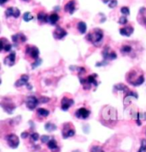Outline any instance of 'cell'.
Returning <instances> with one entry per match:
<instances>
[{"instance_id": "cell-30", "label": "cell", "mask_w": 146, "mask_h": 152, "mask_svg": "<svg viewBox=\"0 0 146 152\" xmlns=\"http://www.w3.org/2000/svg\"><path fill=\"white\" fill-rule=\"evenodd\" d=\"M45 129L47 132H52L56 131V129H57V126L53 122L48 121V122H46L45 125Z\"/></svg>"}, {"instance_id": "cell-26", "label": "cell", "mask_w": 146, "mask_h": 152, "mask_svg": "<svg viewBox=\"0 0 146 152\" xmlns=\"http://www.w3.org/2000/svg\"><path fill=\"white\" fill-rule=\"evenodd\" d=\"M120 32V34L121 36H124V37H130L132 36V34L134 32V28L132 27V25L130 24H127L126 26H123L122 28H120L119 30Z\"/></svg>"}, {"instance_id": "cell-29", "label": "cell", "mask_w": 146, "mask_h": 152, "mask_svg": "<svg viewBox=\"0 0 146 152\" xmlns=\"http://www.w3.org/2000/svg\"><path fill=\"white\" fill-rule=\"evenodd\" d=\"M76 28L78 30V32L80 34H85L87 31V26H86V23L83 21H80L77 22L76 24Z\"/></svg>"}, {"instance_id": "cell-17", "label": "cell", "mask_w": 146, "mask_h": 152, "mask_svg": "<svg viewBox=\"0 0 146 152\" xmlns=\"http://www.w3.org/2000/svg\"><path fill=\"white\" fill-rule=\"evenodd\" d=\"M113 91L114 93H121L123 95V97H125L126 94H128L131 90L129 89V87L127 86H126L125 84L123 83H118L115 84L113 86Z\"/></svg>"}, {"instance_id": "cell-43", "label": "cell", "mask_w": 146, "mask_h": 152, "mask_svg": "<svg viewBox=\"0 0 146 152\" xmlns=\"http://www.w3.org/2000/svg\"><path fill=\"white\" fill-rule=\"evenodd\" d=\"M22 2H25V3H28V2H30L31 0H21Z\"/></svg>"}, {"instance_id": "cell-10", "label": "cell", "mask_w": 146, "mask_h": 152, "mask_svg": "<svg viewBox=\"0 0 146 152\" xmlns=\"http://www.w3.org/2000/svg\"><path fill=\"white\" fill-rule=\"evenodd\" d=\"M29 79L30 77L28 75H21V77L15 81V86L17 89H21L22 87H25L27 91H32L33 89V86L29 82Z\"/></svg>"}, {"instance_id": "cell-25", "label": "cell", "mask_w": 146, "mask_h": 152, "mask_svg": "<svg viewBox=\"0 0 146 152\" xmlns=\"http://www.w3.org/2000/svg\"><path fill=\"white\" fill-rule=\"evenodd\" d=\"M137 21L141 26L146 28V7H141L139 9L137 15Z\"/></svg>"}, {"instance_id": "cell-20", "label": "cell", "mask_w": 146, "mask_h": 152, "mask_svg": "<svg viewBox=\"0 0 146 152\" xmlns=\"http://www.w3.org/2000/svg\"><path fill=\"white\" fill-rule=\"evenodd\" d=\"M74 104V100L69 96H64L61 99V110L63 111H68Z\"/></svg>"}, {"instance_id": "cell-22", "label": "cell", "mask_w": 146, "mask_h": 152, "mask_svg": "<svg viewBox=\"0 0 146 152\" xmlns=\"http://www.w3.org/2000/svg\"><path fill=\"white\" fill-rule=\"evenodd\" d=\"M77 8H78V4H77L76 0H69L64 5L63 10H64V11L66 13H69V15H73L77 10Z\"/></svg>"}, {"instance_id": "cell-13", "label": "cell", "mask_w": 146, "mask_h": 152, "mask_svg": "<svg viewBox=\"0 0 146 152\" xmlns=\"http://www.w3.org/2000/svg\"><path fill=\"white\" fill-rule=\"evenodd\" d=\"M5 141L8 146L11 149H16L20 145L19 137L15 133H9L5 136Z\"/></svg>"}, {"instance_id": "cell-7", "label": "cell", "mask_w": 146, "mask_h": 152, "mask_svg": "<svg viewBox=\"0 0 146 152\" xmlns=\"http://www.w3.org/2000/svg\"><path fill=\"white\" fill-rule=\"evenodd\" d=\"M102 56H103V62L101 63H97L96 64L97 66H105L110 62H112L117 58L116 52L109 45H106L104 47L102 51Z\"/></svg>"}, {"instance_id": "cell-35", "label": "cell", "mask_w": 146, "mask_h": 152, "mask_svg": "<svg viewBox=\"0 0 146 152\" xmlns=\"http://www.w3.org/2000/svg\"><path fill=\"white\" fill-rule=\"evenodd\" d=\"M120 13H121L122 15L128 16L130 15V9L127 6H123V7L120 8Z\"/></svg>"}, {"instance_id": "cell-19", "label": "cell", "mask_w": 146, "mask_h": 152, "mask_svg": "<svg viewBox=\"0 0 146 152\" xmlns=\"http://www.w3.org/2000/svg\"><path fill=\"white\" fill-rule=\"evenodd\" d=\"M52 35L56 40H62L68 35V32L61 26H56V28L53 30Z\"/></svg>"}, {"instance_id": "cell-14", "label": "cell", "mask_w": 146, "mask_h": 152, "mask_svg": "<svg viewBox=\"0 0 146 152\" xmlns=\"http://www.w3.org/2000/svg\"><path fill=\"white\" fill-rule=\"evenodd\" d=\"M91 112L90 109L83 106V107L77 109L74 115V117H76L79 120H87L91 116Z\"/></svg>"}, {"instance_id": "cell-33", "label": "cell", "mask_w": 146, "mask_h": 152, "mask_svg": "<svg viewBox=\"0 0 146 152\" xmlns=\"http://www.w3.org/2000/svg\"><path fill=\"white\" fill-rule=\"evenodd\" d=\"M137 152H146V139L142 138L140 140V147Z\"/></svg>"}, {"instance_id": "cell-44", "label": "cell", "mask_w": 146, "mask_h": 152, "mask_svg": "<svg viewBox=\"0 0 146 152\" xmlns=\"http://www.w3.org/2000/svg\"><path fill=\"white\" fill-rule=\"evenodd\" d=\"M145 136H146V126H145Z\"/></svg>"}, {"instance_id": "cell-36", "label": "cell", "mask_w": 146, "mask_h": 152, "mask_svg": "<svg viewBox=\"0 0 146 152\" xmlns=\"http://www.w3.org/2000/svg\"><path fill=\"white\" fill-rule=\"evenodd\" d=\"M90 152H105V151L103 150V148H102L101 146H99V145H93V146H91V148Z\"/></svg>"}, {"instance_id": "cell-27", "label": "cell", "mask_w": 146, "mask_h": 152, "mask_svg": "<svg viewBox=\"0 0 146 152\" xmlns=\"http://www.w3.org/2000/svg\"><path fill=\"white\" fill-rule=\"evenodd\" d=\"M48 17L49 14L46 13L45 10H39L37 13V20L39 25H44L48 23Z\"/></svg>"}, {"instance_id": "cell-38", "label": "cell", "mask_w": 146, "mask_h": 152, "mask_svg": "<svg viewBox=\"0 0 146 152\" xmlns=\"http://www.w3.org/2000/svg\"><path fill=\"white\" fill-rule=\"evenodd\" d=\"M117 4H118V1H117V0H111L110 3L108 5H109V8L114 9V8H115L117 6Z\"/></svg>"}, {"instance_id": "cell-37", "label": "cell", "mask_w": 146, "mask_h": 152, "mask_svg": "<svg viewBox=\"0 0 146 152\" xmlns=\"http://www.w3.org/2000/svg\"><path fill=\"white\" fill-rule=\"evenodd\" d=\"M50 138V136H48V135H42L40 137V141H41L42 144H47L49 142Z\"/></svg>"}, {"instance_id": "cell-5", "label": "cell", "mask_w": 146, "mask_h": 152, "mask_svg": "<svg viewBox=\"0 0 146 152\" xmlns=\"http://www.w3.org/2000/svg\"><path fill=\"white\" fill-rule=\"evenodd\" d=\"M23 53H24V58L28 62H30L32 65H34V63L40 60L39 59V50L36 45H26L24 46Z\"/></svg>"}, {"instance_id": "cell-39", "label": "cell", "mask_w": 146, "mask_h": 152, "mask_svg": "<svg viewBox=\"0 0 146 152\" xmlns=\"http://www.w3.org/2000/svg\"><path fill=\"white\" fill-rule=\"evenodd\" d=\"M21 138H23V139H26V138H28L30 137V134H29V132H28V131H25L21 133Z\"/></svg>"}, {"instance_id": "cell-11", "label": "cell", "mask_w": 146, "mask_h": 152, "mask_svg": "<svg viewBox=\"0 0 146 152\" xmlns=\"http://www.w3.org/2000/svg\"><path fill=\"white\" fill-rule=\"evenodd\" d=\"M39 99L36 97L35 95H29L26 97L25 99V104H26V107L28 108V110L31 111L36 110L38 108V105L39 104Z\"/></svg>"}, {"instance_id": "cell-1", "label": "cell", "mask_w": 146, "mask_h": 152, "mask_svg": "<svg viewBox=\"0 0 146 152\" xmlns=\"http://www.w3.org/2000/svg\"><path fill=\"white\" fill-rule=\"evenodd\" d=\"M99 121L107 127L113 128L118 122V112L111 105H104L99 112Z\"/></svg>"}, {"instance_id": "cell-18", "label": "cell", "mask_w": 146, "mask_h": 152, "mask_svg": "<svg viewBox=\"0 0 146 152\" xmlns=\"http://www.w3.org/2000/svg\"><path fill=\"white\" fill-rule=\"evenodd\" d=\"M5 17L9 19L10 17L14 19H18L21 16V11L17 7H8L4 12Z\"/></svg>"}, {"instance_id": "cell-34", "label": "cell", "mask_w": 146, "mask_h": 152, "mask_svg": "<svg viewBox=\"0 0 146 152\" xmlns=\"http://www.w3.org/2000/svg\"><path fill=\"white\" fill-rule=\"evenodd\" d=\"M118 23L120 24V25H123V26L127 25V23H128L127 16H125V15H121V16L119 18Z\"/></svg>"}, {"instance_id": "cell-4", "label": "cell", "mask_w": 146, "mask_h": 152, "mask_svg": "<svg viewBox=\"0 0 146 152\" xmlns=\"http://www.w3.org/2000/svg\"><path fill=\"white\" fill-rule=\"evenodd\" d=\"M80 83L82 86L84 90L91 91V89L96 90L97 86H99L100 81L97 74L91 73V74H86L83 76L79 77Z\"/></svg>"}, {"instance_id": "cell-42", "label": "cell", "mask_w": 146, "mask_h": 152, "mask_svg": "<svg viewBox=\"0 0 146 152\" xmlns=\"http://www.w3.org/2000/svg\"><path fill=\"white\" fill-rule=\"evenodd\" d=\"M102 1H103V3L105 4H109L110 3V1H111V0H102Z\"/></svg>"}, {"instance_id": "cell-3", "label": "cell", "mask_w": 146, "mask_h": 152, "mask_svg": "<svg viewBox=\"0 0 146 152\" xmlns=\"http://www.w3.org/2000/svg\"><path fill=\"white\" fill-rule=\"evenodd\" d=\"M126 81L133 87L143 85L145 80V72L139 67H133L127 71L125 76Z\"/></svg>"}, {"instance_id": "cell-6", "label": "cell", "mask_w": 146, "mask_h": 152, "mask_svg": "<svg viewBox=\"0 0 146 152\" xmlns=\"http://www.w3.org/2000/svg\"><path fill=\"white\" fill-rule=\"evenodd\" d=\"M104 31L98 28L91 29L85 36V39L94 46H99L104 40Z\"/></svg>"}, {"instance_id": "cell-2", "label": "cell", "mask_w": 146, "mask_h": 152, "mask_svg": "<svg viewBox=\"0 0 146 152\" xmlns=\"http://www.w3.org/2000/svg\"><path fill=\"white\" fill-rule=\"evenodd\" d=\"M143 46L139 42H124L120 46V52L123 56H128L131 59L138 58L143 52Z\"/></svg>"}, {"instance_id": "cell-9", "label": "cell", "mask_w": 146, "mask_h": 152, "mask_svg": "<svg viewBox=\"0 0 146 152\" xmlns=\"http://www.w3.org/2000/svg\"><path fill=\"white\" fill-rule=\"evenodd\" d=\"M61 132H62V137L64 139L72 138L75 135L76 131L75 127L72 122H64L61 126Z\"/></svg>"}, {"instance_id": "cell-12", "label": "cell", "mask_w": 146, "mask_h": 152, "mask_svg": "<svg viewBox=\"0 0 146 152\" xmlns=\"http://www.w3.org/2000/svg\"><path fill=\"white\" fill-rule=\"evenodd\" d=\"M130 115L131 117L135 121L136 124L138 126H141L143 121H145L146 120V114L142 112V111H139L138 109H133L130 112Z\"/></svg>"}, {"instance_id": "cell-23", "label": "cell", "mask_w": 146, "mask_h": 152, "mask_svg": "<svg viewBox=\"0 0 146 152\" xmlns=\"http://www.w3.org/2000/svg\"><path fill=\"white\" fill-rule=\"evenodd\" d=\"M47 148L50 150V151L51 152H60L61 151V147L58 143V141L56 140L55 137H50L49 142L46 144Z\"/></svg>"}, {"instance_id": "cell-21", "label": "cell", "mask_w": 146, "mask_h": 152, "mask_svg": "<svg viewBox=\"0 0 146 152\" xmlns=\"http://www.w3.org/2000/svg\"><path fill=\"white\" fill-rule=\"evenodd\" d=\"M0 43H1V45H0V52L1 53H7L11 50L13 45L6 38L2 37L0 39Z\"/></svg>"}, {"instance_id": "cell-28", "label": "cell", "mask_w": 146, "mask_h": 152, "mask_svg": "<svg viewBox=\"0 0 146 152\" xmlns=\"http://www.w3.org/2000/svg\"><path fill=\"white\" fill-rule=\"evenodd\" d=\"M59 20H60V16L56 12H51V13L49 14L48 23L50 25L55 26V25H56V23L59 21Z\"/></svg>"}, {"instance_id": "cell-24", "label": "cell", "mask_w": 146, "mask_h": 152, "mask_svg": "<svg viewBox=\"0 0 146 152\" xmlns=\"http://www.w3.org/2000/svg\"><path fill=\"white\" fill-rule=\"evenodd\" d=\"M16 62V53L15 51H10L4 59V64L8 67H13Z\"/></svg>"}, {"instance_id": "cell-16", "label": "cell", "mask_w": 146, "mask_h": 152, "mask_svg": "<svg viewBox=\"0 0 146 152\" xmlns=\"http://www.w3.org/2000/svg\"><path fill=\"white\" fill-rule=\"evenodd\" d=\"M11 39H12V43H13L15 47L21 46L23 44H25L27 42V40H28L27 36L24 34L23 33H16V34H15L14 35L11 36Z\"/></svg>"}, {"instance_id": "cell-40", "label": "cell", "mask_w": 146, "mask_h": 152, "mask_svg": "<svg viewBox=\"0 0 146 152\" xmlns=\"http://www.w3.org/2000/svg\"><path fill=\"white\" fill-rule=\"evenodd\" d=\"M48 101H50V98H49V97H41L39 98V102L42 103V104H45V103H47Z\"/></svg>"}, {"instance_id": "cell-31", "label": "cell", "mask_w": 146, "mask_h": 152, "mask_svg": "<svg viewBox=\"0 0 146 152\" xmlns=\"http://www.w3.org/2000/svg\"><path fill=\"white\" fill-rule=\"evenodd\" d=\"M22 19L26 22H29V21H31L32 20L34 19V16L32 15L31 12H25L24 14L22 15Z\"/></svg>"}, {"instance_id": "cell-41", "label": "cell", "mask_w": 146, "mask_h": 152, "mask_svg": "<svg viewBox=\"0 0 146 152\" xmlns=\"http://www.w3.org/2000/svg\"><path fill=\"white\" fill-rule=\"evenodd\" d=\"M9 0H0V5L1 6H4L7 2H9Z\"/></svg>"}, {"instance_id": "cell-8", "label": "cell", "mask_w": 146, "mask_h": 152, "mask_svg": "<svg viewBox=\"0 0 146 152\" xmlns=\"http://www.w3.org/2000/svg\"><path fill=\"white\" fill-rule=\"evenodd\" d=\"M0 104L4 112H6L9 115H12L16 109V104L13 101V99L9 97H2Z\"/></svg>"}, {"instance_id": "cell-32", "label": "cell", "mask_w": 146, "mask_h": 152, "mask_svg": "<svg viewBox=\"0 0 146 152\" xmlns=\"http://www.w3.org/2000/svg\"><path fill=\"white\" fill-rule=\"evenodd\" d=\"M30 141L33 143V144H35L37 141H39V139H40V136H39V134L38 133V132H32L31 134H30Z\"/></svg>"}, {"instance_id": "cell-15", "label": "cell", "mask_w": 146, "mask_h": 152, "mask_svg": "<svg viewBox=\"0 0 146 152\" xmlns=\"http://www.w3.org/2000/svg\"><path fill=\"white\" fill-rule=\"evenodd\" d=\"M50 111L45 108H38L34 113V119L37 121L42 122L44 121H45L47 118L50 116Z\"/></svg>"}, {"instance_id": "cell-45", "label": "cell", "mask_w": 146, "mask_h": 152, "mask_svg": "<svg viewBox=\"0 0 146 152\" xmlns=\"http://www.w3.org/2000/svg\"><path fill=\"white\" fill-rule=\"evenodd\" d=\"M73 152H76V151H73ZM77 152H80V151H77Z\"/></svg>"}]
</instances>
